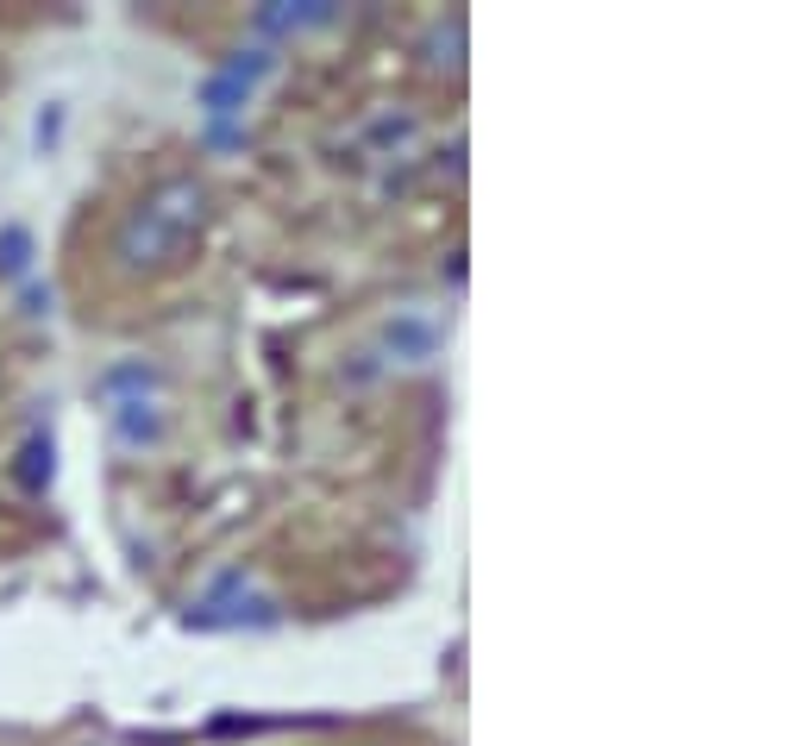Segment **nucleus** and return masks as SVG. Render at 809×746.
Wrapping results in <instances>:
<instances>
[{
    "label": "nucleus",
    "instance_id": "obj_1",
    "mask_svg": "<svg viewBox=\"0 0 809 746\" xmlns=\"http://www.w3.org/2000/svg\"><path fill=\"white\" fill-rule=\"evenodd\" d=\"M195 226H202V189H195V182H170V189H157V195L126 220L120 257H126V264H170Z\"/></svg>",
    "mask_w": 809,
    "mask_h": 746
}]
</instances>
